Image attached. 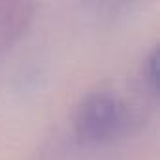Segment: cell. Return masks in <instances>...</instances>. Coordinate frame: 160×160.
Here are the masks:
<instances>
[{
	"label": "cell",
	"mask_w": 160,
	"mask_h": 160,
	"mask_svg": "<svg viewBox=\"0 0 160 160\" xmlns=\"http://www.w3.org/2000/svg\"><path fill=\"white\" fill-rule=\"evenodd\" d=\"M138 121H141V111L111 89L85 92L72 113L73 134L89 145L111 143Z\"/></svg>",
	"instance_id": "6da1fadb"
},
{
	"label": "cell",
	"mask_w": 160,
	"mask_h": 160,
	"mask_svg": "<svg viewBox=\"0 0 160 160\" xmlns=\"http://www.w3.org/2000/svg\"><path fill=\"white\" fill-rule=\"evenodd\" d=\"M36 13V4L27 0H0V57L27 32Z\"/></svg>",
	"instance_id": "7a4b0ae2"
},
{
	"label": "cell",
	"mask_w": 160,
	"mask_h": 160,
	"mask_svg": "<svg viewBox=\"0 0 160 160\" xmlns=\"http://www.w3.org/2000/svg\"><path fill=\"white\" fill-rule=\"evenodd\" d=\"M138 91L147 100H154L158 92V49L156 45H151L149 51H145L143 58L139 60L138 72Z\"/></svg>",
	"instance_id": "3957f363"
}]
</instances>
